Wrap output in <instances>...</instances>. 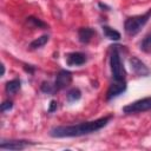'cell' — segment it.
<instances>
[{
    "label": "cell",
    "instance_id": "1",
    "mask_svg": "<svg viewBox=\"0 0 151 151\" xmlns=\"http://www.w3.org/2000/svg\"><path fill=\"white\" fill-rule=\"evenodd\" d=\"M112 119V116H105L91 122H83L74 125H61V126H54L50 130L48 134L53 138H70V137H80L85 134H90L93 132H97L105 127L110 120Z\"/></svg>",
    "mask_w": 151,
    "mask_h": 151
},
{
    "label": "cell",
    "instance_id": "2",
    "mask_svg": "<svg viewBox=\"0 0 151 151\" xmlns=\"http://www.w3.org/2000/svg\"><path fill=\"white\" fill-rule=\"evenodd\" d=\"M111 54H110V67L113 81H123L126 78V71L120 57V50L123 46L114 45L111 46Z\"/></svg>",
    "mask_w": 151,
    "mask_h": 151
},
{
    "label": "cell",
    "instance_id": "3",
    "mask_svg": "<svg viewBox=\"0 0 151 151\" xmlns=\"http://www.w3.org/2000/svg\"><path fill=\"white\" fill-rule=\"evenodd\" d=\"M150 18H151V8L140 15H134V17L127 18L124 22V29H125L126 34L130 37L138 34L139 31L142 29V27L149 21Z\"/></svg>",
    "mask_w": 151,
    "mask_h": 151
},
{
    "label": "cell",
    "instance_id": "4",
    "mask_svg": "<svg viewBox=\"0 0 151 151\" xmlns=\"http://www.w3.org/2000/svg\"><path fill=\"white\" fill-rule=\"evenodd\" d=\"M151 110V97L138 99L133 103L127 104L123 107V112L126 114H134V113H142Z\"/></svg>",
    "mask_w": 151,
    "mask_h": 151
},
{
    "label": "cell",
    "instance_id": "5",
    "mask_svg": "<svg viewBox=\"0 0 151 151\" xmlns=\"http://www.w3.org/2000/svg\"><path fill=\"white\" fill-rule=\"evenodd\" d=\"M129 63H130V66H131V70L132 72L138 76V77H149L151 74V70L145 65V63H143L139 58L137 57H131L129 59Z\"/></svg>",
    "mask_w": 151,
    "mask_h": 151
},
{
    "label": "cell",
    "instance_id": "6",
    "mask_svg": "<svg viewBox=\"0 0 151 151\" xmlns=\"http://www.w3.org/2000/svg\"><path fill=\"white\" fill-rule=\"evenodd\" d=\"M34 143L26 140V139H11V140H2L0 143V149L2 150H24Z\"/></svg>",
    "mask_w": 151,
    "mask_h": 151
},
{
    "label": "cell",
    "instance_id": "7",
    "mask_svg": "<svg viewBox=\"0 0 151 151\" xmlns=\"http://www.w3.org/2000/svg\"><path fill=\"white\" fill-rule=\"evenodd\" d=\"M71 83H72V73L70 71L60 70L57 73V77H55V80H54V86H55L57 92L60 91V90L66 88Z\"/></svg>",
    "mask_w": 151,
    "mask_h": 151
},
{
    "label": "cell",
    "instance_id": "8",
    "mask_svg": "<svg viewBox=\"0 0 151 151\" xmlns=\"http://www.w3.org/2000/svg\"><path fill=\"white\" fill-rule=\"evenodd\" d=\"M126 87H127V84H126L125 80H123V81H113L110 85V87H109V90L106 92V99L111 100V99L120 96L122 93H124L126 91Z\"/></svg>",
    "mask_w": 151,
    "mask_h": 151
},
{
    "label": "cell",
    "instance_id": "9",
    "mask_svg": "<svg viewBox=\"0 0 151 151\" xmlns=\"http://www.w3.org/2000/svg\"><path fill=\"white\" fill-rule=\"evenodd\" d=\"M87 61V57L83 52H71L66 54V64L68 66H81Z\"/></svg>",
    "mask_w": 151,
    "mask_h": 151
},
{
    "label": "cell",
    "instance_id": "10",
    "mask_svg": "<svg viewBox=\"0 0 151 151\" xmlns=\"http://www.w3.org/2000/svg\"><path fill=\"white\" fill-rule=\"evenodd\" d=\"M96 35V31L91 27H80L78 29V39L81 44H88Z\"/></svg>",
    "mask_w": 151,
    "mask_h": 151
},
{
    "label": "cell",
    "instance_id": "11",
    "mask_svg": "<svg viewBox=\"0 0 151 151\" xmlns=\"http://www.w3.org/2000/svg\"><path fill=\"white\" fill-rule=\"evenodd\" d=\"M21 87V81L19 79H12L6 83V86H5V90H6V93L7 94H11V96H14Z\"/></svg>",
    "mask_w": 151,
    "mask_h": 151
},
{
    "label": "cell",
    "instance_id": "12",
    "mask_svg": "<svg viewBox=\"0 0 151 151\" xmlns=\"http://www.w3.org/2000/svg\"><path fill=\"white\" fill-rule=\"evenodd\" d=\"M103 32H104L106 38H109L110 40H113V41H118L122 38L120 33L117 29H114L110 26H103Z\"/></svg>",
    "mask_w": 151,
    "mask_h": 151
},
{
    "label": "cell",
    "instance_id": "13",
    "mask_svg": "<svg viewBox=\"0 0 151 151\" xmlns=\"http://www.w3.org/2000/svg\"><path fill=\"white\" fill-rule=\"evenodd\" d=\"M48 39H50V37H48L47 34H44V35H41V37L37 38V39H34L33 41H31V44H29V48H31V50L40 48V47H42V46H45V45L47 44Z\"/></svg>",
    "mask_w": 151,
    "mask_h": 151
},
{
    "label": "cell",
    "instance_id": "14",
    "mask_svg": "<svg viewBox=\"0 0 151 151\" xmlns=\"http://www.w3.org/2000/svg\"><path fill=\"white\" fill-rule=\"evenodd\" d=\"M26 21H27L28 25H31V26H33V27H37V28H42V29L48 28V25H47L46 22H44L42 20H40L39 18H35V17H33V15L27 17V18H26Z\"/></svg>",
    "mask_w": 151,
    "mask_h": 151
},
{
    "label": "cell",
    "instance_id": "15",
    "mask_svg": "<svg viewBox=\"0 0 151 151\" xmlns=\"http://www.w3.org/2000/svg\"><path fill=\"white\" fill-rule=\"evenodd\" d=\"M81 98V91L78 88V87H72L67 94H66V99L68 103H74V101H78L79 99Z\"/></svg>",
    "mask_w": 151,
    "mask_h": 151
},
{
    "label": "cell",
    "instance_id": "16",
    "mask_svg": "<svg viewBox=\"0 0 151 151\" xmlns=\"http://www.w3.org/2000/svg\"><path fill=\"white\" fill-rule=\"evenodd\" d=\"M139 47L145 53H151V32H149L139 44Z\"/></svg>",
    "mask_w": 151,
    "mask_h": 151
},
{
    "label": "cell",
    "instance_id": "17",
    "mask_svg": "<svg viewBox=\"0 0 151 151\" xmlns=\"http://www.w3.org/2000/svg\"><path fill=\"white\" fill-rule=\"evenodd\" d=\"M40 90H41L44 93H47V94H54V93L57 92L54 84H51V83H48V81H42L41 85H40Z\"/></svg>",
    "mask_w": 151,
    "mask_h": 151
},
{
    "label": "cell",
    "instance_id": "18",
    "mask_svg": "<svg viewBox=\"0 0 151 151\" xmlns=\"http://www.w3.org/2000/svg\"><path fill=\"white\" fill-rule=\"evenodd\" d=\"M12 107H13V101H12V100H5V101L1 104L0 110H1V112H7V111L12 110Z\"/></svg>",
    "mask_w": 151,
    "mask_h": 151
},
{
    "label": "cell",
    "instance_id": "19",
    "mask_svg": "<svg viewBox=\"0 0 151 151\" xmlns=\"http://www.w3.org/2000/svg\"><path fill=\"white\" fill-rule=\"evenodd\" d=\"M57 109H58V101H57V100H51L50 107H48L47 112H48V113H53V112L57 111Z\"/></svg>",
    "mask_w": 151,
    "mask_h": 151
},
{
    "label": "cell",
    "instance_id": "20",
    "mask_svg": "<svg viewBox=\"0 0 151 151\" xmlns=\"http://www.w3.org/2000/svg\"><path fill=\"white\" fill-rule=\"evenodd\" d=\"M24 68H25V71L28 72L29 74H33V73H34V70H35L34 66H32V65H27V64L24 65Z\"/></svg>",
    "mask_w": 151,
    "mask_h": 151
},
{
    "label": "cell",
    "instance_id": "21",
    "mask_svg": "<svg viewBox=\"0 0 151 151\" xmlns=\"http://www.w3.org/2000/svg\"><path fill=\"white\" fill-rule=\"evenodd\" d=\"M98 6H99L100 8H103V11H109V9H110V7H109L107 5H104V4H101V2H99Z\"/></svg>",
    "mask_w": 151,
    "mask_h": 151
},
{
    "label": "cell",
    "instance_id": "22",
    "mask_svg": "<svg viewBox=\"0 0 151 151\" xmlns=\"http://www.w3.org/2000/svg\"><path fill=\"white\" fill-rule=\"evenodd\" d=\"M1 70H2V71H1V76H4V74H5V66H4V65H1Z\"/></svg>",
    "mask_w": 151,
    "mask_h": 151
}]
</instances>
